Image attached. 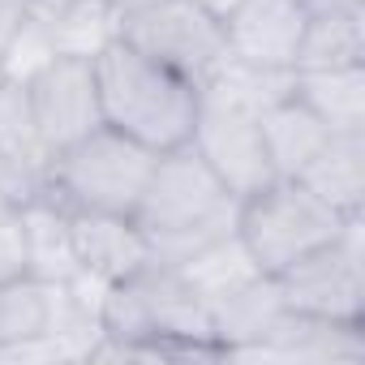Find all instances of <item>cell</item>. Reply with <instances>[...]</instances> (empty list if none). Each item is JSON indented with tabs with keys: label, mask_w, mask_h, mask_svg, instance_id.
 Segmentation results:
<instances>
[{
	"label": "cell",
	"mask_w": 365,
	"mask_h": 365,
	"mask_svg": "<svg viewBox=\"0 0 365 365\" xmlns=\"http://www.w3.org/2000/svg\"><path fill=\"white\" fill-rule=\"evenodd\" d=\"M215 361L224 344L215 335L211 301L190 275L168 262H142L99 297V344L86 361Z\"/></svg>",
	"instance_id": "6da1fadb"
},
{
	"label": "cell",
	"mask_w": 365,
	"mask_h": 365,
	"mask_svg": "<svg viewBox=\"0 0 365 365\" xmlns=\"http://www.w3.org/2000/svg\"><path fill=\"white\" fill-rule=\"evenodd\" d=\"M133 224L150 241V262L185 267L194 254L237 232V198L185 142L155 159Z\"/></svg>",
	"instance_id": "7a4b0ae2"
},
{
	"label": "cell",
	"mask_w": 365,
	"mask_h": 365,
	"mask_svg": "<svg viewBox=\"0 0 365 365\" xmlns=\"http://www.w3.org/2000/svg\"><path fill=\"white\" fill-rule=\"evenodd\" d=\"M99 116L108 129L142 142L146 150L163 155L185 146L198 116V86L172 73L168 65L142 56L125 39H112L91 56Z\"/></svg>",
	"instance_id": "3957f363"
},
{
	"label": "cell",
	"mask_w": 365,
	"mask_h": 365,
	"mask_svg": "<svg viewBox=\"0 0 365 365\" xmlns=\"http://www.w3.org/2000/svg\"><path fill=\"white\" fill-rule=\"evenodd\" d=\"M348 220L356 215L335 211L297 176H275L237 202V241L258 267V275L275 279L327 241H335Z\"/></svg>",
	"instance_id": "277c9868"
},
{
	"label": "cell",
	"mask_w": 365,
	"mask_h": 365,
	"mask_svg": "<svg viewBox=\"0 0 365 365\" xmlns=\"http://www.w3.org/2000/svg\"><path fill=\"white\" fill-rule=\"evenodd\" d=\"M155 150L142 142L99 125L86 138L69 142L52 155L43 194L65 211H99V215H129L142 202V190L155 168Z\"/></svg>",
	"instance_id": "5b68a950"
},
{
	"label": "cell",
	"mask_w": 365,
	"mask_h": 365,
	"mask_svg": "<svg viewBox=\"0 0 365 365\" xmlns=\"http://www.w3.org/2000/svg\"><path fill=\"white\" fill-rule=\"evenodd\" d=\"M116 39H125L142 56L168 65L172 73L194 82L198 91L228 61L224 26L207 9H198L194 0H146V5L116 18Z\"/></svg>",
	"instance_id": "8992f818"
},
{
	"label": "cell",
	"mask_w": 365,
	"mask_h": 365,
	"mask_svg": "<svg viewBox=\"0 0 365 365\" xmlns=\"http://www.w3.org/2000/svg\"><path fill=\"white\" fill-rule=\"evenodd\" d=\"M190 146L207 159V168L224 180L237 202L262 190L267 180H275V168L262 142V112L237 99L232 91H224L220 82H207L198 91V116H194Z\"/></svg>",
	"instance_id": "52a82bcc"
},
{
	"label": "cell",
	"mask_w": 365,
	"mask_h": 365,
	"mask_svg": "<svg viewBox=\"0 0 365 365\" xmlns=\"http://www.w3.org/2000/svg\"><path fill=\"white\" fill-rule=\"evenodd\" d=\"M275 292L284 309L322 318V322H348L365 327V245H361V215L348 220V228L275 275Z\"/></svg>",
	"instance_id": "ba28073f"
},
{
	"label": "cell",
	"mask_w": 365,
	"mask_h": 365,
	"mask_svg": "<svg viewBox=\"0 0 365 365\" xmlns=\"http://www.w3.org/2000/svg\"><path fill=\"white\" fill-rule=\"evenodd\" d=\"M22 82H26V95H31L35 125L43 133V146L52 155L103 125L91 56H48Z\"/></svg>",
	"instance_id": "9c48e42d"
},
{
	"label": "cell",
	"mask_w": 365,
	"mask_h": 365,
	"mask_svg": "<svg viewBox=\"0 0 365 365\" xmlns=\"http://www.w3.org/2000/svg\"><path fill=\"white\" fill-rule=\"evenodd\" d=\"M305 18V0H241L224 18V48L250 69L292 73Z\"/></svg>",
	"instance_id": "30bf717a"
},
{
	"label": "cell",
	"mask_w": 365,
	"mask_h": 365,
	"mask_svg": "<svg viewBox=\"0 0 365 365\" xmlns=\"http://www.w3.org/2000/svg\"><path fill=\"white\" fill-rule=\"evenodd\" d=\"M69 241L73 258L86 279L103 288L150 262V241L129 215H99V211H69Z\"/></svg>",
	"instance_id": "8fae6325"
},
{
	"label": "cell",
	"mask_w": 365,
	"mask_h": 365,
	"mask_svg": "<svg viewBox=\"0 0 365 365\" xmlns=\"http://www.w3.org/2000/svg\"><path fill=\"white\" fill-rule=\"evenodd\" d=\"M292 95L331 133H365V65L292 69Z\"/></svg>",
	"instance_id": "7c38bea8"
},
{
	"label": "cell",
	"mask_w": 365,
	"mask_h": 365,
	"mask_svg": "<svg viewBox=\"0 0 365 365\" xmlns=\"http://www.w3.org/2000/svg\"><path fill=\"white\" fill-rule=\"evenodd\" d=\"M301 185L344 215H361L365 202V133H331L322 150L301 168Z\"/></svg>",
	"instance_id": "4fadbf2b"
},
{
	"label": "cell",
	"mask_w": 365,
	"mask_h": 365,
	"mask_svg": "<svg viewBox=\"0 0 365 365\" xmlns=\"http://www.w3.org/2000/svg\"><path fill=\"white\" fill-rule=\"evenodd\" d=\"M22 220H26V275L43 284H73L82 267L69 241V211L48 194H39L22 207Z\"/></svg>",
	"instance_id": "5bb4252c"
},
{
	"label": "cell",
	"mask_w": 365,
	"mask_h": 365,
	"mask_svg": "<svg viewBox=\"0 0 365 365\" xmlns=\"http://www.w3.org/2000/svg\"><path fill=\"white\" fill-rule=\"evenodd\" d=\"M327 138L331 129L297 95H284L279 103L262 108V142H267V159L275 176H301V168L322 150Z\"/></svg>",
	"instance_id": "9a60e30c"
},
{
	"label": "cell",
	"mask_w": 365,
	"mask_h": 365,
	"mask_svg": "<svg viewBox=\"0 0 365 365\" xmlns=\"http://www.w3.org/2000/svg\"><path fill=\"white\" fill-rule=\"evenodd\" d=\"M335 65H365L361 9H327L305 18L292 69H335Z\"/></svg>",
	"instance_id": "2e32d148"
},
{
	"label": "cell",
	"mask_w": 365,
	"mask_h": 365,
	"mask_svg": "<svg viewBox=\"0 0 365 365\" xmlns=\"http://www.w3.org/2000/svg\"><path fill=\"white\" fill-rule=\"evenodd\" d=\"M0 155L9 163L35 172L48 180V163H52V150L43 146V133L35 125V112H31V95H26V82L22 78H9L0 82Z\"/></svg>",
	"instance_id": "e0dca14e"
},
{
	"label": "cell",
	"mask_w": 365,
	"mask_h": 365,
	"mask_svg": "<svg viewBox=\"0 0 365 365\" xmlns=\"http://www.w3.org/2000/svg\"><path fill=\"white\" fill-rule=\"evenodd\" d=\"M26 275V220L22 202L0 198V284Z\"/></svg>",
	"instance_id": "ac0fdd59"
},
{
	"label": "cell",
	"mask_w": 365,
	"mask_h": 365,
	"mask_svg": "<svg viewBox=\"0 0 365 365\" xmlns=\"http://www.w3.org/2000/svg\"><path fill=\"white\" fill-rule=\"evenodd\" d=\"M31 14H35V0H0V65L9 61L14 43L22 39Z\"/></svg>",
	"instance_id": "d6986e66"
},
{
	"label": "cell",
	"mask_w": 365,
	"mask_h": 365,
	"mask_svg": "<svg viewBox=\"0 0 365 365\" xmlns=\"http://www.w3.org/2000/svg\"><path fill=\"white\" fill-rule=\"evenodd\" d=\"M194 5H198V9H207V14H211L220 26H224V18H228L237 5H241V0H194Z\"/></svg>",
	"instance_id": "ffe728a7"
},
{
	"label": "cell",
	"mask_w": 365,
	"mask_h": 365,
	"mask_svg": "<svg viewBox=\"0 0 365 365\" xmlns=\"http://www.w3.org/2000/svg\"><path fill=\"white\" fill-rule=\"evenodd\" d=\"M309 14H327V9H361V0H305Z\"/></svg>",
	"instance_id": "44dd1931"
},
{
	"label": "cell",
	"mask_w": 365,
	"mask_h": 365,
	"mask_svg": "<svg viewBox=\"0 0 365 365\" xmlns=\"http://www.w3.org/2000/svg\"><path fill=\"white\" fill-rule=\"evenodd\" d=\"M35 5H65V0H35Z\"/></svg>",
	"instance_id": "7402d4cb"
},
{
	"label": "cell",
	"mask_w": 365,
	"mask_h": 365,
	"mask_svg": "<svg viewBox=\"0 0 365 365\" xmlns=\"http://www.w3.org/2000/svg\"><path fill=\"white\" fill-rule=\"evenodd\" d=\"M0 82H5V65H0Z\"/></svg>",
	"instance_id": "603a6c76"
}]
</instances>
